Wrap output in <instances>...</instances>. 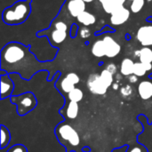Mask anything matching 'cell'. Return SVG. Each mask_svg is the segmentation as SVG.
Wrapping results in <instances>:
<instances>
[{"label": "cell", "mask_w": 152, "mask_h": 152, "mask_svg": "<svg viewBox=\"0 0 152 152\" xmlns=\"http://www.w3.org/2000/svg\"><path fill=\"white\" fill-rule=\"evenodd\" d=\"M40 62L29 51V47L22 44L11 42L1 51V69L8 72H28L30 77L40 68Z\"/></svg>", "instance_id": "cell-1"}, {"label": "cell", "mask_w": 152, "mask_h": 152, "mask_svg": "<svg viewBox=\"0 0 152 152\" xmlns=\"http://www.w3.org/2000/svg\"><path fill=\"white\" fill-rule=\"evenodd\" d=\"M31 0L18 1L12 5L5 8L3 12V20L9 25H17L23 23L29 16Z\"/></svg>", "instance_id": "cell-2"}, {"label": "cell", "mask_w": 152, "mask_h": 152, "mask_svg": "<svg viewBox=\"0 0 152 152\" xmlns=\"http://www.w3.org/2000/svg\"><path fill=\"white\" fill-rule=\"evenodd\" d=\"M55 135L58 141L68 150V147L76 148L80 144V137L78 133L75 130V128L66 121L61 122L54 129Z\"/></svg>", "instance_id": "cell-3"}, {"label": "cell", "mask_w": 152, "mask_h": 152, "mask_svg": "<svg viewBox=\"0 0 152 152\" xmlns=\"http://www.w3.org/2000/svg\"><path fill=\"white\" fill-rule=\"evenodd\" d=\"M10 101L12 104L16 105L17 113L20 117L31 112L37 105V100L31 92H26L19 95H12Z\"/></svg>", "instance_id": "cell-4"}, {"label": "cell", "mask_w": 152, "mask_h": 152, "mask_svg": "<svg viewBox=\"0 0 152 152\" xmlns=\"http://www.w3.org/2000/svg\"><path fill=\"white\" fill-rule=\"evenodd\" d=\"M87 87L89 91L96 95H104L109 89L103 81L101 78V76L98 74H92L89 76L87 79Z\"/></svg>", "instance_id": "cell-5"}, {"label": "cell", "mask_w": 152, "mask_h": 152, "mask_svg": "<svg viewBox=\"0 0 152 152\" xmlns=\"http://www.w3.org/2000/svg\"><path fill=\"white\" fill-rule=\"evenodd\" d=\"M80 82L79 76L75 72H70L66 75V77L60 82L59 90L62 94H69L75 88V86Z\"/></svg>", "instance_id": "cell-6"}, {"label": "cell", "mask_w": 152, "mask_h": 152, "mask_svg": "<svg viewBox=\"0 0 152 152\" xmlns=\"http://www.w3.org/2000/svg\"><path fill=\"white\" fill-rule=\"evenodd\" d=\"M130 18V11L124 5L118 7L110 15V22L114 26H119L126 23Z\"/></svg>", "instance_id": "cell-7"}, {"label": "cell", "mask_w": 152, "mask_h": 152, "mask_svg": "<svg viewBox=\"0 0 152 152\" xmlns=\"http://www.w3.org/2000/svg\"><path fill=\"white\" fill-rule=\"evenodd\" d=\"M102 40L105 45V56H107L108 58H114L119 54V53L121 52V46L112 37L107 35L102 38Z\"/></svg>", "instance_id": "cell-8"}, {"label": "cell", "mask_w": 152, "mask_h": 152, "mask_svg": "<svg viewBox=\"0 0 152 152\" xmlns=\"http://www.w3.org/2000/svg\"><path fill=\"white\" fill-rule=\"evenodd\" d=\"M136 38L142 46H151L152 45V25L142 26L136 34Z\"/></svg>", "instance_id": "cell-9"}, {"label": "cell", "mask_w": 152, "mask_h": 152, "mask_svg": "<svg viewBox=\"0 0 152 152\" xmlns=\"http://www.w3.org/2000/svg\"><path fill=\"white\" fill-rule=\"evenodd\" d=\"M79 111V106L78 102L69 101L60 110L61 115L66 119V120H74L78 116Z\"/></svg>", "instance_id": "cell-10"}, {"label": "cell", "mask_w": 152, "mask_h": 152, "mask_svg": "<svg viewBox=\"0 0 152 152\" xmlns=\"http://www.w3.org/2000/svg\"><path fill=\"white\" fill-rule=\"evenodd\" d=\"M14 90V84L11 76L7 74L1 75V100H4L12 96Z\"/></svg>", "instance_id": "cell-11"}, {"label": "cell", "mask_w": 152, "mask_h": 152, "mask_svg": "<svg viewBox=\"0 0 152 152\" xmlns=\"http://www.w3.org/2000/svg\"><path fill=\"white\" fill-rule=\"evenodd\" d=\"M68 11L72 17H77L86 11V2L84 0H69L67 5Z\"/></svg>", "instance_id": "cell-12"}, {"label": "cell", "mask_w": 152, "mask_h": 152, "mask_svg": "<svg viewBox=\"0 0 152 152\" xmlns=\"http://www.w3.org/2000/svg\"><path fill=\"white\" fill-rule=\"evenodd\" d=\"M138 93L140 97L144 100H150L152 97V82L150 80H142L138 86Z\"/></svg>", "instance_id": "cell-13"}, {"label": "cell", "mask_w": 152, "mask_h": 152, "mask_svg": "<svg viewBox=\"0 0 152 152\" xmlns=\"http://www.w3.org/2000/svg\"><path fill=\"white\" fill-rule=\"evenodd\" d=\"M134 56L139 58L142 63H152V49L150 46H144L134 52Z\"/></svg>", "instance_id": "cell-14"}, {"label": "cell", "mask_w": 152, "mask_h": 152, "mask_svg": "<svg viewBox=\"0 0 152 152\" xmlns=\"http://www.w3.org/2000/svg\"><path fill=\"white\" fill-rule=\"evenodd\" d=\"M77 20L79 23L83 24L85 27H88L91 25H94L96 22V17L94 13L87 12V11H84L83 12H81L77 17Z\"/></svg>", "instance_id": "cell-15"}, {"label": "cell", "mask_w": 152, "mask_h": 152, "mask_svg": "<svg viewBox=\"0 0 152 152\" xmlns=\"http://www.w3.org/2000/svg\"><path fill=\"white\" fill-rule=\"evenodd\" d=\"M134 61L132 59L126 58L121 62L120 73L123 76L129 77V76L134 74Z\"/></svg>", "instance_id": "cell-16"}, {"label": "cell", "mask_w": 152, "mask_h": 152, "mask_svg": "<svg viewBox=\"0 0 152 152\" xmlns=\"http://www.w3.org/2000/svg\"><path fill=\"white\" fill-rule=\"evenodd\" d=\"M91 52H92L93 55L97 57V58H101V57L105 56L106 51H105V45H104L103 40L100 39V40L95 41L92 46Z\"/></svg>", "instance_id": "cell-17"}, {"label": "cell", "mask_w": 152, "mask_h": 152, "mask_svg": "<svg viewBox=\"0 0 152 152\" xmlns=\"http://www.w3.org/2000/svg\"><path fill=\"white\" fill-rule=\"evenodd\" d=\"M0 134H1L0 148H1V150H4V149L7 148V146L10 144V142H11L10 131L4 125H1V126H0Z\"/></svg>", "instance_id": "cell-18"}, {"label": "cell", "mask_w": 152, "mask_h": 152, "mask_svg": "<svg viewBox=\"0 0 152 152\" xmlns=\"http://www.w3.org/2000/svg\"><path fill=\"white\" fill-rule=\"evenodd\" d=\"M68 33L66 30H61L58 28H54L51 33V40L54 44H61L67 38Z\"/></svg>", "instance_id": "cell-19"}, {"label": "cell", "mask_w": 152, "mask_h": 152, "mask_svg": "<svg viewBox=\"0 0 152 152\" xmlns=\"http://www.w3.org/2000/svg\"><path fill=\"white\" fill-rule=\"evenodd\" d=\"M68 100L71 101V102H79L83 100L84 98V93L80 88H77L75 87L72 91H70L68 95Z\"/></svg>", "instance_id": "cell-20"}, {"label": "cell", "mask_w": 152, "mask_h": 152, "mask_svg": "<svg viewBox=\"0 0 152 152\" xmlns=\"http://www.w3.org/2000/svg\"><path fill=\"white\" fill-rule=\"evenodd\" d=\"M102 4L105 12L110 13V14H111L118 7H119L116 0H104L102 3Z\"/></svg>", "instance_id": "cell-21"}, {"label": "cell", "mask_w": 152, "mask_h": 152, "mask_svg": "<svg viewBox=\"0 0 152 152\" xmlns=\"http://www.w3.org/2000/svg\"><path fill=\"white\" fill-rule=\"evenodd\" d=\"M100 76H101L102 80L103 81V83L105 84V86H106L108 88L110 87V86L113 85V80H114L113 76H114V75H113L112 73H110L109 70H107L106 69H103V70L101 72Z\"/></svg>", "instance_id": "cell-22"}, {"label": "cell", "mask_w": 152, "mask_h": 152, "mask_svg": "<svg viewBox=\"0 0 152 152\" xmlns=\"http://www.w3.org/2000/svg\"><path fill=\"white\" fill-rule=\"evenodd\" d=\"M147 69L144 65V63L141 61L134 62V74L137 76L138 77H144L147 73Z\"/></svg>", "instance_id": "cell-23"}, {"label": "cell", "mask_w": 152, "mask_h": 152, "mask_svg": "<svg viewBox=\"0 0 152 152\" xmlns=\"http://www.w3.org/2000/svg\"><path fill=\"white\" fill-rule=\"evenodd\" d=\"M145 4V0H133L130 5V9L134 13H138L142 11Z\"/></svg>", "instance_id": "cell-24"}, {"label": "cell", "mask_w": 152, "mask_h": 152, "mask_svg": "<svg viewBox=\"0 0 152 152\" xmlns=\"http://www.w3.org/2000/svg\"><path fill=\"white\" fill-rule=\"evenodd\" d=\"M6 152H28V150L23 144H15L9 148Z\"/></svg>", "instance_id": "cell-25"}, {"label": "cell", "mask_w": 152, "mask_h": 152, "mask_svg": "<svg viewBox=\"0 0 152 152\" xmlns=\"http://www.w3.org/2000/svg\"><path fill=\"white\" fill-rule=\"evenodd\" d=\"M79 35L82 38H88L91 36V30L86 27L82 28L79 31Z\"/></svg>", "instance_id": "cell-26"}, {"label": "cell", "mask_w": 152, "mask_h": 152, "mask_svg": "<svg viewBox=\"0 0 152 152\" xmlns=\"http://www.w3.org/2000/svg\"><path fill=\"white\" fill-rule=\"evenodd\" d=\"M133 92V89L130 86H125L121 88V94L124 96H129Z\"/></svg>", "instance_id": "cell-27"}, {"label": "cell", "mask_w": 152, "mask_h": 152, "mask_svg": "<svg viewBox=\"0 0 152 152\" xmlns=\"http://www.w3.org/2000/svg\"><path fill=\"white\" fill-rule=\"evenodd\" d=\"M54 28L61 29V30H68V25L63 21H58L54 24Z\"/></svg>", "instance_id": "cell-28"}, {"label": "cell", "mask_w": 152, "mask_h": 152, "mask_svg": "<svg viewBox=\"0 0 152 152\" xmlns=\"http://www.w3.org/2000/svg\"><path fill=\"white\" fill-rule=\"evenodd\" d=\"M106 69L109 70L110 73H112L113 75H115L117 73V70H118V68L116 66V64L114 63H110L106 66Z\"/></svg>", "instance_id": "cell-29"}, {"label": "cell", "mask_w": 152, "mask_h": 152, "mask_svg": "<svg viewBox=\"0 0 152 152\" xmlns=\"http://www.w3.org/2000/svg\"><path fill=\"white\" fill-rule=\"evenodd\" d=\"M128 149H129V146L125 145L123 147H118V148L113 150L111 152H127L128 151Z\"/></svg>", "instance_id": "cell-30"}, {"label": "cell", "mask_w": 152, "mask_h": 152, "mask_svg": "<svg viewBox=\"0 0 152 152\" xmlns=\"http://www.w3.org/2000/svg\"><path fill=\"white\" fill-rule=\"evenodd\" d=\"M77 31H78V28L76 24H74L71 28V30H70V37H76Z\"/></svg>", "instance_id": "cell-31"}, {"label": "cell", "mask_w": 152, "mask_h": 152, "mask_svg": "<svg viewBox=\"0 0 152 152\" xmlns=\"http://www.w3.org/2000/svg\"><path fill=\"white\" fill-rule=\"evenodd\" d=\"M128 152H142V148L140 146H134L129 150Z\"/></svg>", "instance_id": "cell-32"}, {"label": "cell", "mask_w": 152, "mask_h": 152, "mask_svg": "<svg viewBox=\"0 0 152 152\" xmlns=\"http://www.w3.org/2000/svg\"><path fill=\"white\" fill-rule=\"evenodd\" d=\"M129 81L131 82V83H136L137 82V80H138V77L137 76H135L134 74H133V75H131V76H129Z\"/></svg>", "instance_id": "cell-33"}, {"label": "cell", "mask_w": 152, "mask_h": 152, "mask_svg": "<svg viewBox=\"0 0 152 152\" xmlns=\"http://www.w3.org/2000/svg\"><path fill=\"white\" fill-rule=\"evenodd\" d=\"M117 1V3H118V6H122V5H124L125 4V3H126V0H116Z\"/></svg>", "instance_id": "cell-34"}, {"label": "cell", "mask_w": 152, "mask_h": 152, "mask_svg": "<svg viewBox=\"0 0 152 152\" xmlns=\"http://www.w3.org/2000/svg\"><path fill=\"white\" fill-rule=\"evenodd\" d=\"M82 151H83V152H91V150H90L89 147H84L82 149Z\"/></svg>", "instance_id": "cell-35"}, {"label": "cell", "mask_w": 152, "mask_h": 152, "mask_svg": "<svg viewBox=\"0 0 152 152\" xmlns=\"http://www.w3.org/2000/svg\"><path fill=\"white\" fill-rule=\"evenodd\" d=\"M112 86H113V89H115V90H118V83H114L113 85H112Z\"/></svg>", "instance_id": "cell-36"}, {"label": "cell", "mask_w": 152, "mask_h": 152, "mask_svg": "<svg viewBox=\"0 0 152 152\" xmlns=\"http://www.w3.org/2000/svg\"><path fill=\"white\" fill-rule=\"evenodd\" d=\"M86 3H92V2H94V1H95V0H84Z\"/></svg>", "instance_id": "cell-37"}, {"label": "cell", "mask_w": 152, "mask_h": 152, "mask_svg": "<svg viewBox=\"0 0 152 152\" xmlns=\"http://www.w3.org/2000/svg\"><path fill=\"white\" fill-rule=\"evenodd\" d=\"M99 1H100V2H101V3H102V2H103V1H104V0H99Z\"/></svg>", "instance_id": "cell-38"}, {"label": "cell", "mask_w": 152, "mask_h": 152, "mask_svg": "<svg viewBox=\"0 0 152 152\" xmlns=\"http://www.w3.org/2000/svg\"><path fill=\"white\" fill-rule=\"evenodd\" d=\"M147 1H149V2H151L152 0H147Z\"/></svg>", "instance_id": "cell-39"}, {"label": "cell", "mask_w": 152, "mask_h": 152, "mask_svg": "<svg viewBox=\"0 0 152 152\" xmlns=\"http://www.w3.org/2000/svg\"><path fill=\"white\" fill-rule=\"evenodd\" d=\"M129 1H133V0H129Z\"/></svg>", "instance_id": "cell-40"}]
</instances>
